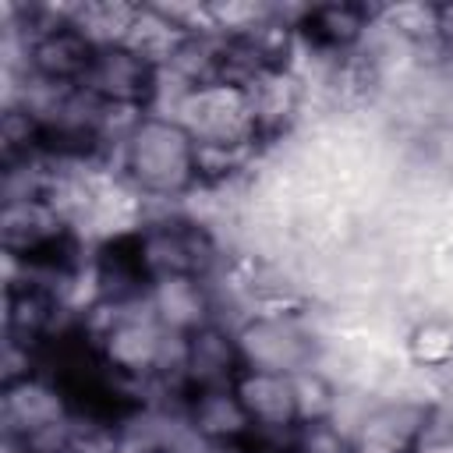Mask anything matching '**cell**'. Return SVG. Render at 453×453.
<instances>
[{
  "label": "cell",
  "mask_w": 453,
  "mask_h": 453,
  "mask_svg": "<svg viewBox=\"0 0 453 453\" xmlns=\"http://www.w3.org/2000/svg\"><path fill=\"white\" fill-rule=\"evenodd\" d=\"M113 166L156 209H177L198 188L195 138L173 117L145 113L117 149Z\"/></svg>",
  "instance_id": "cell-1"
},
{
  "label": "cell",
  "mask_w": 453,
  "mask_h": 453,
  "mask_svg": "<svg viewBox=\"0 0 453 453\" xmlns=\"http://www.w3.org/2000/svg\"><path fill=\"white\" fill-rule=\"evenodd\" d=\"M173 120H180L195 142H258L262 145L244 85L209 81V85L188 88L173 110Z\"/></svg>",
  "instance_id": "cell-3"
},
{
  "label": "cell",
  "mask_w": 453,
  "mask_h": 453,
  "mask_svg": "<svg viewBox=\"0 0 453 453\" xmlns=\"http://www.w3.org/2000/svg\"><path fill=\"white\" fill-rule=\"evenodd\" d=\"M96 50L99 46L74 25L42 28L25 42V74L53 85H81Z\"/></svg>",
  "instance_id": "cell-6"
},
{
  "label": "cell",
  "mask_w": 453,
  "mask_h": 453,
  "mask_svg": "<svg viewBox=\"0 0 453 453\" xmlns=\"http://www.w3.org/2000/svg\"><path fill=\"white\" fill-rule=\"evenodd\" d=\"M237 400L244 403L251 425L258 435L287 439L301 418H297V396H294V375L287 372H265V368H244L234 382Z\"/></svg>",
  "instance_id": "cell-7"
},
{
  "label": "cell",
  "mask_w": 453,
  "mask_h": 453,
  "mask_svg": "<svg viewBox=\"0 0 453 453\" xmlns=\"http://www.w3.org/2000/svg\"><path fill=\"white\" fill-rule=\"evenodd\" d=\"M244 372L237 333L226 322H205L184 336V382L188 393L195 389H219L234 386Z\"/></svg>",
  "instance_id": "cell-9"
},
{
  "label": "cell",
  "mask_w": 453,
  "mask_h": 453,
  "mask_svg": "<svg viewBox=\"0 0 453 453\" xmlns=\"http://www.w3.org/2000/svg\"><path fill=\"white\" fill-rule=\"evenodd\" d=\"M81 85L110 106H131L149 113L159 88V67L127 46H99Z\"/></svg>",
  "instance_id": "cell-4"
},
{
  "label": "cell",
  "mask_w": 453,
  "mask_h": 453,
  "mask_svg": "<svg viewBox=\"0 0 453 453\" xmlns=\"http://www.w3.org/2000/svg\"><path fill=\"white\" fill-rule=\"evenodd\" d=\"M407 453H453V407L449 403L428 407Z\"/></svg>",
  "instance_id": "cell-18"
},
{
  "label": "cell",
  "mask_w": 453,
  "mask_h": 453,
  "mask_svg": "<svg viewBox=\"0 0 453 453\" xmlns=\"http://www.w3.org/2000/svg\"><path fill=\"white\" fill-rule=\"evenodd\" d=\"M294 396H297V418L301 421H326L336 414L340 382L326 368L311 365V368L294 372Z\"/></svg>",
  "instance_id": "cell-16"
},
{
  "label": "cell",
  "mask_w": 453,
  "mask_h": 453,
  "mask_svg": "<svg viewBox=\"0 0 453 453\" xmlns=\"http://www.w3.org/2000/svg\"><path fill=\"white\" fill-rule=\"evenodd\" d=\"M283 453H350V435L333 418H326V421H301L290 432Z\"/></svg>",
  "instance_id": "cell-17"
},
{
  "label": "cell",
  "mask_w": 453,
  "mask_h": 453,
  "mask_svg": "<svg viewBox=\"0 0 453 453\" xmlns=\"http://www.w3.org/2000/svg\"><path fill=\"white\" fill-rule=\"evenodd\" d=\"M184 425L202 439L212 442L219 449H248L255 439V425L244 411V403L237 400L234 386H219V389H195L184 400Z\"/></svg>",
  "instance_id": "cell-8"
},
{
  "label": "cell",
  "mask_w": 453,
  "mask_h": 453,
  "mask_svg": "<svg viewBox=\"0 0 453 453\" xmlns=\"http://www.w3.org/2000/svg\"><path fill=\"white\" fill-rule=\"evenodd\" d=\"M442 7L446 4H421V0L382 4V7H375V25H382L396 39L411 42L414 50H435V53H442L439 50V39H442Z\"/></svg>",
  "instance_id": "cell-14"
},
{
  "label": "cell",
  "mask_w": 453,
  "mask_h": 453,
  "mask_svg": "<svg viewBox=\"0 0 453 453\" xmlns=\"http://www.w3.org/2000/svg\"><path fill=\"white\" fill-rule=\"evenodd\" d=\"M425 414V403L375 396L350 428V453H407Z\"/></svg>",
  "instance_id": "cell-10"
},
{
  "label": "cell",
  "mask_w": 453,
  "mask_h": 453,
  "mask_svg": "<svg viewBox=\"0 0 453 453\" xmlns=\"http://www.w3.org/2000/svg\"><path fill=\"white\" fill-rule=\"evenodd\" d=\"M244 368L265 372H301L319 365L322 333L311 326V311L297 315H248L234 326Z\"/></svg>",
  "instance_id": "cell-2"
},
{
  "label": "cell",
  "mask_w": 453,
  "mask_h": 453,
  "mask_svg": "<svg viewBox=\"0 0 453 453\" xmlns=\"http://www.w3.org/2000/svg\"><path fill=\"white\" fill-rule=\"evenodd\" d=\"M184 39H188V35L163 14L159 4H138L134 18H131V28H127V35H124L120 46L134 50L138 57H145V60L156 64V67H166L170 57L177 53V46H180Z\"/></svg>",
  "instance_id": "cell-15"
},
{
  "label": "cell",
  "mask_w": 453,
  "mask_h": 453,
  "mask_svg": "<svg viewBox=\"0 0 453 453\" xmlns=\"http://www.w3.org/2000/svg\"><path fill=\"white\" fill-rule=\"evenodd\" d=\"M375 25V7L368 4H350V0H336V4H311L297 25V35L326 57H347L354 50L365 46L368 32Z\"/></svg>",
  "instance_id": "cell-11"
},
{
  "label": "cell",
  "mask_w": 453,
  "mask_h": 453,
  "mask_svg": "<svg viewBox=\"0 0 453 453\" xmlns=\"http://www.w3.org/2000/svg\"><path fill=\"white\" fill-rule=\"evenodd\" d=\"M71 453H74V449H71Z\"/></svg>",
  "instance_id": "cell-19"
},
{
  "label": "cell",
  "mask_w": 453,
  "mask_h": 453,
  "mask_svg": "<svg viewBox=\"0 0 453 453\" xmlns=\"http://www.w3.org/2000/svg\"><path fill=\"white\" fill-rule=\"evenodd\" d=\"M403 357L411 368L449 375L453 372V315L442 311H421L403 329Z\"/></svg>",
  "instance_id": "cell-13"
},
{
  "label": "cell",
  "mask_w": 453,
  "mask_h": 453,
  "mask_svg": "<svg viewBox=\"0 0 453 453\" xmlns=\"http://www.w3.org/2000/svg\"><path fill=\"white\" fill-rule=\"evenodd\" d=\"M145 308L166 333H177V336H188L205 322H216L209 280H198V276L152 280L145 290Z\"/></svg>",
  "instance_id": "cell-12"
},
{
  "label": "cell",
  "mask_w": 453,
  "mask_h": 453,
  "mask_svg": "<svg viewBox=\"0 0 453 453\" xmlns=\"http://www.w3.org/2000/svg\"><path fill=\"white\" fill-rule=\"evenodd\" d=\"M74 414L71 393L50 375V372H32L25 379L4 382L0 389V428L4 435H28L35 428H46L53 421H64Z\"/></svg>",
  "instance_id": "cell-5"
}]
</instances>
